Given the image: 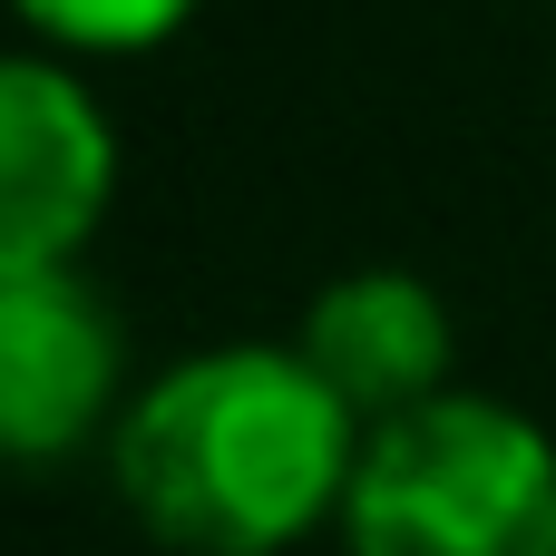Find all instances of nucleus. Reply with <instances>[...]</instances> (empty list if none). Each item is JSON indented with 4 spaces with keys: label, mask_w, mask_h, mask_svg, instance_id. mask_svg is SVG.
<instances>
[{
    "label": "nucleus",
    "mask_w": 556,
    "mask_h": 556,
    "mask_svg": "<svg viewBox=\"0 0 556 556\" xmlns=\"http://www.w3.org/2000/svg\"><path fill=\"white\" fill-rule=\"evenodd\" d=\"M117 498L176 556H283L362 469V410L274 342L195 352L117 410Z\"/></svg>",
    "instance_id": "f257e3e1"
},
{
    "label": "nucleus",
    "mask_w": 556,
    "mask_h": 556,
    "mask_svg": "<svg viewBox=\"0 0 556 556\" xmlns=\"http://www.w3.org/2000/svg\"><path fill=\"white\" fill-rule=\"evenodd\" d=\"M342 538L352 556H556V440L489 391L371 420Z\"/></svg>",
    "instance_id": "f03ea898"
},
{
    "label": "nucleus",
    "mask_w": 556,
    "mask_h": 556,
    "mask_svg": "<svg viewBox=\"0 0 556 556\" xmlns=\"http://www.w3.org/2000/svg\"><path fill=\"white\" fill-rule=\"evenodd\" d=\"M117 371H127L117 313L98 303V283L78 264L0 274V440L20 469L78 450L108 420Z\"/></svg>",
    "instance_id": "7ed1b4c3"
},
{
    "label": "nucleus",
    "mask_w": 556,
    "mask_h": 556,
    "mask_svg": "<svg viewBox=\"0 0 556 556\" xmlns=\"http://www.w3.org/2000/svg\"><path fill=\"white\" fill-rule=\"evenodd\" d=\"M117 186V137L98 98L49 68L10 59L0 68V274L20 264H78Z\"/></svg>",
    "instance_id": "20e7f679"
},
{
    "label": "nucleus",
    "mask_w": 556,
    "mask_h": 556,
    "mask_svg": "<svg viewBox=\"0 0 556 556\" xmlns=\"http://www.w3.org/2000/svg\"><path fill=\"white\" fill-rule=\"evenodd\" d=\"M293 352H303V362L362 410V430H371V420H401V410H420V401L450 391L459 332H450V303H440L420 274L362 264V274H342V283L313 293Z\"/></svg>",
    "instance_id": "39448f33"
},
{
    "label": "nucleus",
    "mask_w": 556,
    "mask_h": 556,
    "mask_svg": "<svg viewBox=\"0 0 556 556\" xmlns=\"http://www.w3.org/2000/svg\"><path fill=\"white\" fill-rule=\"evenodd\" d=\"M195 0H20V20L78 59H117V49H156L166 29H186Z\"/></svg>",
    "instance_id": "423d86ee"
}]
</instances>
